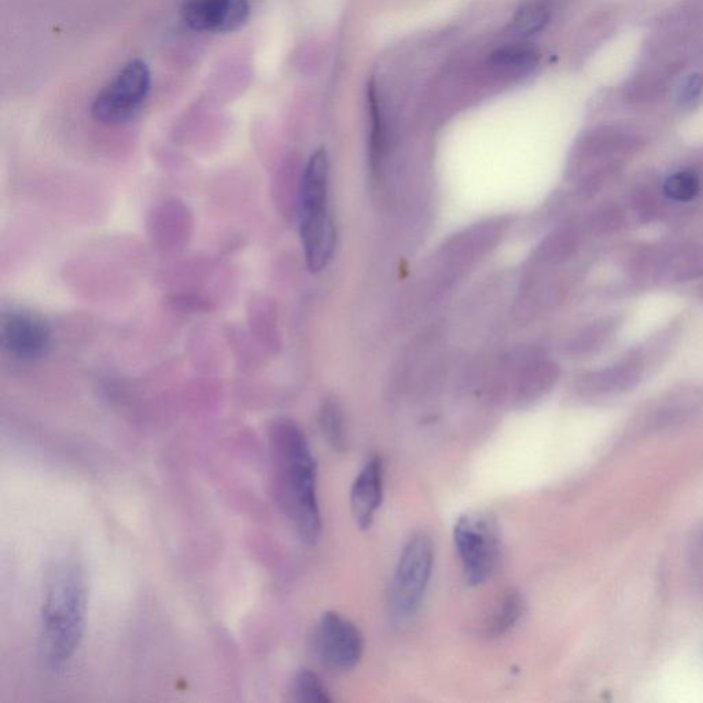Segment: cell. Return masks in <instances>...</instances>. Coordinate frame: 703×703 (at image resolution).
Segmentation results:
<instances>
[{
	"label": "cell",
	"instance_id": "5bb4252c",
	"mask_svg": "<svg viewBox=\"0 0 703 703\" xmlns=\"http://www.w3.org/2000/svg\"><path fill=\"white\" fill-rule=\"evenodd\" d=\"M524 610L525 602L520 592L511 588L503 592L498 605L493 609L491 618L485 624V633L491 638L506 635L520 621Z\"/></svg>",
	"mask_w": 703,
	"mask_h": 703
},
{
	"label": "cell",
	"instance_id": "8fae6325",
	"mask_svg": "<svg viewBox=\"0 0 703 703\" xmlns=\"http://www.w3.org/2000/svg\"><path fill=\"white\" fill-rule=\"evenodd\" d=\"M642 370V363L639 360H629V362L585 375L579 384L580 393L592 399L620 395L639 384Z\"/></svg>",
	"mask_w": 703,
	"mask_h": 703
},
{
	"label": "cell",
	"instance_id": "6da1fadb",
	"mask_svg": "<svg viewBox=\"0 0 703 703\" xmlns=\"http://www.w3.org/2000/svg\"><path fill=\"white\" fill-rule=\"evenodd\" d=\"M275 496L298 536L315 544L322 530L318 502V467L304 430L289 418H279L268 430Z\"/></svg>",
	"mask_w": 703,
	"mask_h": 703
},
{
	"label": "cell",
	"instance_id": "5b68a950",
	"mask_svg": "<svg viewBox=\"0 0 703 703\" xmlns=\"http://www.w3.org/2000/svg\"><path fill=\"white\" fill-rule=\"evenodd\" d=\"M434 565L432 537L414 533L401 551L390 590V607L397 621H410L421 609Z\"/></svg>",
	"mask_w": 703,
	"mask_h": 703
},
{
	"label": "cell",
	"instance_id": "4fadbf2b",
	"mask_svg": "<svg viewBox=\"0 0 703 703\" xmlns=\"http://www.w3.org/2000/svg\"><path fill=\"white\" fill-rule=\"evenodd\" d=\"M489 64L503 75H528L539 64V53L532 47L513 44L495 51L489 58Z\"/></svg>",
	"mask_w": 703,
	"mask_h": 703
},
{
	"label": "cell",
	"instance_id": "30bf717a",
	"mask_svg": "<svg viewBox=\"0 0 703 703\" xmlns=\"http://www.w3.org/2000/svg\"><path fill=\"white\" fill-rule=\"evenodd\" d=\"M384 499V463L379 456L367 460L357 474L349 495L353 520L360 529H368L381 509Z\"/></svg>",
	"mask_w": 703,
	"mask_h": 703
},
{
	"label": "cell",
	"instance_id": "7c38bea8",
	"mask_svg": "<svg viewBox=\"0 0 703 703\" xmlns=\"http://www.w3.org/2000/svg\"><path fill=\"white\" fill-rule=\"evenodd\" d=\"M703 408V390L682 389L665 401L657 414L658 425L673 426L690 421Z\"/></svg>",
	"mask_w": 703,
	"mask_h": 703
},
{
	"label": "cell",
	"instance_id": "8992f818",
	"mask_svg": "<svg viewBox=\"0 0 703 703\" xmlns=\"http://www.w3.org/2000/svg\"><path fill=\"white\" fill-rule=\"evenodd\" d=\"M150 84L152 77L145 62L131 61L94 99L92 117L106 125L127 123L142 109Z\"/></svg>",
	"mask_w": 703,
	"mask_h": 703
},
{
	"label": "cell",
	"instance_id": "ba28073f",
	"mask_svg": "<svg viewBox=\"0 0 703 703\" xmlns=\"http://www.w3.org/2000/svg\"><path fill=\"white\" fill-rule=\"evenodd\" d=\"M50 323L42 315L24 308H11L2 315L0 336L3 348L22 362L42 359L51 345Z\"/></svg>",
	"mask_w": 703,
	"mask_h": 703
},
{
	"label": "cell",
	"instance_id": "9c48e42d",
	"mask_svg": "<svg viewBox=\"0 0 703 703\" xmlns=\"http://www.w3.org/2000/svg\"><path fill=\"white\" fill-rule=\"evenodd\" d=\"M249 16V0H186L182 6L184 22L200 32L235 31Z\"/></svg>",
	"mask_w": 703,
	"mask_h": 703
},
{
	"label": "cell",
	"instance_id": "277c9868",
	"mask_svg": "<svg viewBox=\"0 0 703 703\" xmlns=\"http://www.w3.org/2000/svg\"><path fill=\"white\" fill-rule=\"evenodd\" d=\"M454 543L467 583L484 584L498 568L502 554L498 522L482 511L460 515L454 526Z\"/></svg>",
	"mask_w": 703,
	"mask_h": 703
},
{
	"label": "cell",
	"instance_id": "ffe728a7",
	"mask_svg": "<svg viewBox=\"0 0 703 703\" xmlns=\"http://www.w3.org/2000/svg\"><path fill=\"white\" fill-rule=\"evenodd\" d=\"M699 562H701L702 570H703V541H702V546H701V555H699Z\"/></svg>",
	"mask_w": 703,
	"mask_h": 703
},
{
	"label": "cell",
	"instance_id": "52a82bcc",
	"mask_svg": "<svg viewBox=\"0 0 703 703\" xmlns=\"http://www.w3.org/2000/svg\"><path fill=\"white\" fill-rule=\"evenodd\" d=\"M315 650L322 664L334 672H349L364 653L363 635L347 617L327 612L315 632Z\"/></svg>",
	"mask_w": 703,
	"mask_h": 703
},
{
	"label": "cell",
	"instance_id": "e0dca14e",
	"mask_svg": "<svg viewBox=\"0 0 703 703\" xmlns=\"http://www.w3.org/2000/svg\"><path fill=\"white\" fill-rule=\"evenodd\" d=\"M662 190L673 202H690L701 191V180L693 171H677L665 179Z\"/></svg>",
	"mask_w": 703,
	"mask_h": 703
},
{
	"label": "cell",
	"instance_id": "9a60e30c",
	"mask_svg": "<svg viewBox=\"0 0 703 703\" xmlns=\"http://www.w3.org/2000/svg\"><path fill=\"white\" fill-rule=\"evenodd\" d=\"M550 9L543 2L525 3L511 21L510 32L514 38L526 39L546 28Z\"/></svg>",
	"mask_w": 703,
	"mask_h": 703
},
{
	"label": "cell",
	"instance_id": "2e32d148",
	"mask_svg": "<svg viewBox=\"0 0 703 703\" xmlns=\"http://www.w3.org/2000/svg\"><path fill=\"white\" fill-rule=\"evenodd\" d=\"M292 694L294 701L300 703H329L333 701L322 680L308 669L298 672L294 677Z\"/></svg>",
	"mask_w": 703,
	"mask_h": 703
},
{
	"label": "cell",
	"instance_id": "ac0fdd59",
	"mask_svg": "<svg viewBox=\"0 0 703 703\" xmlns=\"http://www.w3.org/2000/svg\"><path fill=\"white\" fill-rule=\"evenodd\" d=\"M319 422L327 443L336 449V451H344V417H342L340 407H338L336 403H333V401H327L326 404H323L322 410H320Z\"/></svg>",
	"mask_w": 703,
	"mask_h": 703
},
{
	"label": "cell",
	"instance_id": "7a4b0ae2",
	"mask_svg": "<svg viewBox=\"0 0 703 703\" xmlns=\"http://www.w3.org/2000/svg\"><path fill=\"white\" fill-rule=\"evenodd\" d=\"M87 581L75 558L54 563L42 606V653L51 668H61L82 644L87 621Z\"/></svg>",
	"mask_w": 703,
	"mask_h": 703
},
{
	"label": "cell",
	"instance_id": "3957f363",
	"mask_svg": "<svg viewBox=\"0 0 703 703\" xmlns=\"http://www.w3.org/2000/svg\"><path fill=\"white\" fill-rule=\"evenodd\" d=\"M300 235L309 270L322 271L336 249V226L329 208V158L325 150L312 154L301 179Z\"/></svg>",
	"mask_w": 703,
	"mask_h": 703
},
{
	"label": "cell",
	"instance_id": "d6986e66",
	"mask_svg": "<svg viewBox=\"0 0 703 703\" xmlns=\"http://www.w3.org/2000/svg\"><path fill=\"white\" fill-rule=\"evenodd\" d=\"M703 90V76L699 73H693L684 80L682 88H680L679 99L683 105H693L701 95Z\"/></svg>",
	"mask_w": 703,
	"mask_h": 703
}]
</instances>
